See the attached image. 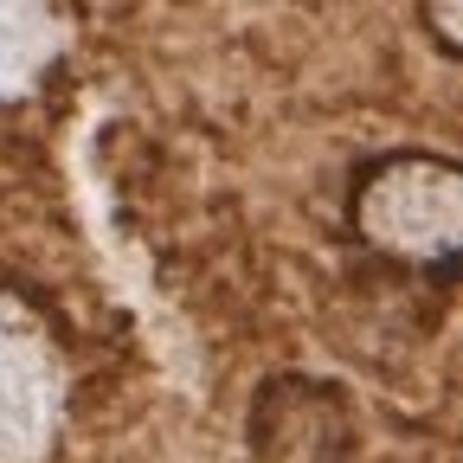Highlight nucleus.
Listing matches in <instances>:
<instances>
[{
	"mask_svg": "<svg viewBox=\"0 0 463 463\" xmlns=\"http://www.w3.org/2000/svg\"><path fill=\"white\" fill-rule=\"evenodd\" d=\"M412 7H419L425 39H431L444 58H463V0H412Z\"/></svg>",
	"mask_w": 463,
	"mask_h": 463,
	"instance_id": "7ed1b4c3",
	"label": "nucleus"
},
{
	"mask_svg": "<svg viewBox=\"0 0 463 463\" xmlns=\"http://www.w3.org/2000/svg\"><path fill=\"white\" fill-rule=\"evenodd\" d=\"M361 444L354 399L322 373H270L251 392V457L258 463H347Z\"/></svg>",
	"mask_w": 463,
	"mask_h": 463,
	"instance_id": "f03ea898",
	"label": "nucleus"
},
{
	"mask_svg": "<svg viewBox=\"0 0 463 463\" xmlns=\"http://www.w3.org/2000/svg\"><path fill=\"white\" fill-rule=\"evenodd\" d=\"M341 225L361 258L450 283L463 264V167L444 148H380L347 167Z\"/></svg>",
	"mask_w": 463,
	"mask_h": 463,
	"instance_id": "f257e3e1",
	"label": "nucleus"
}]
</instances>
